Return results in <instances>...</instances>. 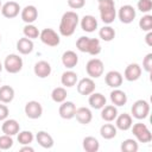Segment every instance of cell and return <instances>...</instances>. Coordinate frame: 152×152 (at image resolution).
Returning <instances> with one entry per match:
<instances>
[{"instance_id":"obj_18","label":"cell","mask_w":152,"mask_h":152,"mask_svg":"<svg viewBox=\"0 0 152 152\" xmlns=\"http://www.w3.org/2000/svg\"><path fill=\"white\" fill-rule=\"evenodd\" d=\"M33 71H34V75L38 76L39 78H46L51 74V65L46 61H39L34 64Z\"/></svg>"},{"instance_id":"obj_35","label":"cell","mask_w":152,"mask_h":152,"mask_svg":"<svg viewBox=\"0 0 152 152\" xmlns=\"http://www.w3.org/2000/svg\"><path fill=\"white\" fill-rule=\"evenodd\" d=\"M120 148H121L122 152H137L139 146H138L137 140H134V139H125L121 142V147Z\"/></svg>"},{"instance_id":"obj_9","label":"cell","mask_w":152,"mask_h":152,"mask_svg":"<svg viewBox=\"0 0 152 152\" xmlns=\"http://www.w3.org/2000/svg\"><path fill=\"white\" fill-rule=\"evenodd\" d=\"M25 114L28 119H39L43 114V107L38 101H28L25 104Z\"/></svg>"},{"instance_id":"obj_39","label":"cell","mask_w":152,"mask_h":152,"mask_svg":"<svg viewBox=\"0 0 152 152\" xmlns=\"http://www.w3.org/2000/svg\"><path fill=\"white\" fill-rule=\"evenodd\" d=\"M138 10L142 13H147L152 10V0H139L138 1Z\"/></svg>"},{"instance_id":"obj_8","label":"cell","mask_w":152,"mask_h":152,"mask_svg":"<svg viewBox=\"0 0 152 152\" xmlns=\"http://www.w3.org/2000/svg\"><path fill=\"white\" fill-rule=\"evenodd\" d=\"M39 38H40V40H42L45 45H48V46H57V45L59 44V42H61L59 34H58L55 30H52V28H50V27L44 28V30L39 33Z\"/></svg>"},{"instance_id":"obj_36","label":"cell","mask_w":152,"mask_h":152,"mask_svg":"<svg viewBox=\"0 0 152 152\" xmlns=\"http://www.w3.org/2000/svg\"><path fill=\"white\" fill-rule=\"evenodd\" d=\"M33 133L30 131H21L18 133V142L21 145H30L33 141Z\"/></svg>"},{"instance_id":"obj_45","label":"cell","mask_w":152,"mask_h":152,"mask_svg":"<svg viewBox=\"0 0 152 152\" xmlns=\"http://www.w3.org/2000/svg\"><path fill=\"white\" fill-rule=\"evenodd\" d=\"M2 68H4V65L1 64V62H0V72H1V70H2Z\"/></svg>"},{"instance_id":"obj_40","label":"cell","mask_w":152,"mask_h":152,"mask_svg":"<svg viewBox=\"0 0 152 152\" xmlns=\"http://www.w3.org/2000/svg\"><path fill=\"white\" fill-rule=\"evenodd\" d=\"M142 69L146 72H151L152 71V53H147L144 59H142Z\"/></svg>"},{"instance_id":"obj_30","label":"cell","mask_w":152,"mask_h":152,"mask_svg":"<svg viewBox=\"0 0 152 152\" xmlns=\"http://www.w3.org/2000/svg\"><path fill=\"white\" fill-rule=\"evenodd\" d=\"M14 99V89L11 86H1L0 87V102L10 103Z\"/></svg>"},{"instance_id":"obj_16","label":"cell","mask_w":152,"mask_h":152,"mask_svg":"<svg viewBox=\"0 0 152 152\" xmlns=\"http://www.w3.org/2000/svg\"><path fill=\"white\" fill-rule=\"evenodd\" d=\"M104 82L110 88H119L122 84V75L116 70H110L106 74Z\"/></svg>"},{"instance_id":"obj_23","label":"cell","mask_w":152,"mask_h":152,"mask_svg":"<svg viewBox=\"0 0 152 152\" xmlns=\"http://www.w3.org/2000/svg\"><path fill=\"white\" fill-rule=\"evenodd\" d=\"M106 97L104 95H102L101 93H91L89 95V99H88V103L91 108L94 109H101L103 106H106Z\"/></svg>"},{"instance_id":"obj_12","label":"cell","mask_w":152,"mask_h":152,"mask_svg":"<svg viewBox=\"0 0 152 152\" xmlns=\"http://www.w3.org/2000/svg\"><path fill=\"white\" fill-rule=\"evenodd\" d=\"M20 12V6L15 1H7L1 6V14L7 19L15 18Z\"/></svg>"},{"instance_id":"obj_11","label":"cell","mask_w":152,"mask_h":152,"mask_svg":"<svg viewBox=\"0 0 152 152\" xmlns=\"http://www.w3.org/2000/svg\"><path fill=\"white\" fill-rule=\"evenodd\" d=\"M118 17L122 24H131L135 18V10L131 5H124L120 7Z\"/></svg>"},{"instance_id":"obj_20","label":"cell","mask_w":152,"mask_h":152,"mask_svg":"<svg viewBox=\"0 0 152 152\" xmlns=\"http://www.w3.org/2000/svg\"><path fill=\"white\" fill-rule=\"evenodd\" d=\"M75 118L76 120L82 124V125H88L90 124L91 119H93V113L89 108L87 107H80V108H76V112H75Z\"/></svg>"},{"instance_id":"obj_6","label":"cell","mask_w":152,"mask_h":152,"mask_svg":"<svg viewBox=\"0 0 152 152\" xmlns=\"http://www.w3.org/2000/svg\"><path fill=\"white\" fill-rule=\"evenodd\" d=\"M131 112H132L133 118H135L138 120H144L148 116L150 104L146 100H137L133 103V106L131 108Z\"/></svg>"},{"instance_id":"obj_4","label":"cell","mask_w":152,"mask_h":152,"mask_svg":"<svg viewBox=\"0 0 152 152\" xmlns=\"http://www.w3.org/2000/svg\"><path fill=\"white\" fill-rule=\"evenodd\" d=\"M132 133L133 135L137 138V140L139 142H142V144H147L152 140V134L148 129V127L142 124V122H137L134 125H132Z\"/></svg>"},{"instance_id":"obj_44","label":"cell","mask_w":152,"mask_h":152,"mask_svg":"<svg viewBox=\"0 0 152 152\" xmlns=\"http://www.w3.org/2000/svg\"><path fill=\"white\" fill-rule=\"evenodd\" d=\"M33 147L28 146V145H24L21 148H20V152H33Z\"/></svg>"},{"instance_id":"obj_14","label":"cell","mask_w":152,"mask_h":152,"mask_svg":"<svg viewBox=\"0 0 152 152\" xmlns=\"http://www.w3.org/2000/svg\"><path fill=\"white\" fill-rule=\"evenodd\" d=\"M140 76H141V66L138 63H131L126 66L125 72H124V77L127 81H129V82L137 81L140 78Z\"/></svg>"},{"instance_id":"obj_22","label":"cell","mask_w":152,"mask_h":152,"mask_svg":"<svg viewBox=\"0 0 152 152\" xmlns=\"http://www.w3.org/2000/svg\"><path fill=\"white\" fill-rule=\"evenodd\" d=\"M81 28L86 32H94L96 28H97V20L94 15H90V14H87L84 15L82 19H81Z\"/></svg>"},{"instance_id":"obj_32","label":"cell","mask_w":152,"mask_h":152,"mask_svg":"<svg viewBox=\"0 0 152 152\" xmlns=\"http://www.w3.org/2000/svg\"><path fill=\"white\" fill-rule=\"evenodd\" d=\"M99 37L104 40V42H112L114 38H115V30L109 26V25H106L103 27L100 28L99 31Z\"/></svg>"},{"instance_id":"obj_3","label":"cell","mask_w":152,"mask_h":152,"mask_svg":"<svg viewBox=\"0 0 152 152\" xmlns=\"http://www.w3.org/2000/svg\"><path fill=\"white\" fill-rule=\"evenodd\" d=\"M97 6H99L101 20L107 25L112 24L116 17L114 0H97Z\"/></svg>"},{"instance_id":"obj_13","label":"cell","mask_w":152,"mask_h":152,"mask_svg":"<svg viewBox=\"0 0 152 152\" xmlns=\"http://www.w3.org/2000/svg\"><path fill=\"white\" fill-rule=\"evenodd\" d=\"M75 112H76V104L71 101H63L58 109L59 116L65 120H70L75 118Z\"/></svg>"},{"instance_id":"obj_28","label":"cell","mask_w":152,"mask_h":152,"mask_svg":"<svg viewBox=\"0 0 152 152\" xmlns=\"http://www.w3.org/2000/svg\"><path fill=\"white\" fill-rule=\"evenodd\" d=\"M17 50L21 55H28V53H31L32 50H33V42H32V39H28L26 37L20 38L17 42Z\"/></svg>"},{"instance_id":"obj_37","label":"cell","mask_w":152,"mask_h":152,"mask_svg":"<svg viewBox=\"0 0 152 152\" xmlns=\"http://www.w3.org/2000/svg\"><path fill=\"white\" fill-rule=\"evenodd\" d=\"M139 27L141 28V31H145V32L151 31L152 30V15L151 14L144 15L139 20Z\"/></svg>"},{"instance_id":"obj_2","label":"cell","mask_w":152,"mask_h":152,"mask_svg":"<svg viewBox=\"0 0 152 152\" xmlns=\"http://www.w3.org/2000/svg\"><path fill=\"white\" fill-rule=\"evenodd\" d=\"M76 48L81 52L89 53L91 56H96L101 52V44L97 38H89L86 36L80 37L76 40Z\"/></svg>"},{"instance_id":"obj_21","label":"cell","mask_w":152,"mask_h":152,"mask_svg":"<svg viewBox=\"0 0 152 152\" xmlns=\"http://www.w3.org/2000/svg\"><path fill=\"white\" fill-rule=\"evenodd\" d=\"M62 63L65 68L68 69H72L77 65L78 63V56L75 51L72 50H68L62 55Z\"/></svg>"},{"instance_id":"obj_17","label":"cell","mask_w":152,"mask_h":152,"mask_svg":"<svg viewBox=\"0 0 152 152\" xmlns=\"http://www.w3.org/2000/svg\"><path fill=\"white\" fill-rule=\"evenodd\" d=\"M1 131L4 134H7V135H15L19 133L20 131V126H19V122L14 119H6L4 120V124L1 126Z\"/></svg>"},{"instance_id":"obj_31","label":"cell","mask_w":152,"mask_h":152,"mask_svg":"<svg viewBox=\"0 0 152 152\" xmlns=\"http://www.w3.org/2000/svg\"><path fill=\"white\" fill-rule=\"evenodd\" d=\"M82 145L87 152H97L100 148V142L95 137H86L82 141Z\"/></svg>"},{"instance_id":"obj_43","label":"cell","mask_w":152,"mask_h":152,"mask_svg":"<svg viewBox=\"0 0 152 152\" xmlns=\"http://www.w3.org/2000/svg\"><path fill=\"white\" fill-rule=\"evenodd\" d=\"M145 42H146V44H147L148 46H152V32H151V31L147 32V34H146V37H145Z\"/></svg>"},{"instance_id":"obj_27","label":"cell","mask_w":152,"mask_h":152,"mask_svg":"<svg viewBox=\"0 0 152 152\" xmlns=\"http://www.w3.org/2000/svg\"><path fill=\"white\" fill-rule=\"evenodd\" d=\"M77 74L72 70H66L62 74V77H61V83L66 87V88H70V87H74L76 83H77Z\"/></svg>"},{"instance_id":"obj_1","label":"cell","mask_w":152,"mask_h":152,"mask_svg":"<svg viewBox=\"0 0 152 152\" xmlns=\"http://www.w3.org/2000/svg\"><path fill=\"white\" fill-rule=\"evenodd\" d=\"M78 21H80V18L76 12H74V11L65 12L61 18V23H59V27H58L59 33L63 37L72 36L78 25Z\"/></svg>"},{"instance_id":"obj_47","label":"cell","mask_w":152,"mask_h":152,"mask_svg":"<svg viewBox=\"0 0 152 152\" xmlns=\"http://www.w3.org/2000/svg\"><path fill=\"white\" fill-rule=\"evenodd\" d=\"M0 42H1V36H0Z\"/></svg>"},{"instance_id":"obj_25","label":"cell","mask_w":152,"mask_h":152,"mask_svg":"<svg viewBox=\"0 0 152 152\" xmlns=\"http://www.w3.org/2000/svg\"><path fill=\"white\" fill-rule=\"evenodd\" d=\"M118 116V109H116V106L114 104H107V106H103L101 108V118L107 121V122H112L115 120V118Z\"/></svg>"},{"instance_id":"obj_15","label":"cell","mask_w":152,"mask_h":152,"mask_svg":"<svg viewBox=\"0 0 152 152\" xmlns=\"http://www.w3.org/2000/svg\"><path fill=\"white\" fill-rule=\"evenodd\" d=\"M21 20L26 24H32L38 18V10L33 5H27L21 10Z\"/></svg>"},{"instance_id":"obj_29","label":"cell","mask_w":152,"mask_h":152,"mask_svg":"<svg viewBox=\"0 0 152 152\" xmlns=\"http://www.w3.org/2000/svg\"><path fill=\"white\" fill-rule=\"evenodd\" d=\"M116 132H118V128L112 124H104L100 128V135L106 140H110V139L115 138Z\"/></svg>"},{"instance_id":"obj_33","label":"cell","mask_w":152,"mask_h":152,"mask_svg":"<svg viewBox=\"0 0 152 152\" xmlns=\"http://www.w3.org/2000/svg\"><path fill=\"white\" fill-rule=\"evenodd\" d=\"M66 96H68V93L63 87H57L51 91V99L56 103H62L63 101L66 100Z\"/></svg>"},{"instance_id":"obj_7","label":"cell","mask_w":152,"mask_h":152,"mask_svg":"<svg viewBox=\"0 0 152 152\" xmlns=\"http://www.w3.org/2000/svg\"><path fill=\"white\" fill-rule=\"evenodd\" d=\"M103 70H104L103 62L99 58L89 59L87 65H86V71L90 78H99L100 76H102Z\"/></svg>"},{"instance_id":"obj_34","label":"cell","mask_w":152,"mask_h":152,"mask_svg":"<svg viewBox=\"0 0 152 152\" xmlns=\"http://www.w3.org/2000/svg\"><path fill=\"white\" fill-rule=\"evenodd\" d=\"M23 33L26 38L28 39H36L39 37V30L33 25V24H26L23 28Z\"/></svg>"},{"instance_id":"obj_48","label":"cell","mask_w":152,"mask_h":152,"mask_svg":"<svg viewBox=\"0 0 152 152\" xmlns=\"http://www.w3.org/2000/svg\"><path fill=\"white\" fill-rule=\"evenodd\" d=\"M0 82H1V80H0Z\"/></svg>"},{"instance_id":"obj_38","label":"cell","mask_w":152,"mask_h":152,"mask_svg":"<svg viewBox=\"0 0 152 152\" xmlns=\"http://www.w3.org/2000/svg\"><path fill=\"white\" fill-rule=\"evenodd\" d=\"M13 146V139L11 135H0V150H10Z\"/></svg>"},{"instance_id":"obj_19","label":"cell","mask_w":152,"mask_h":152,"mask_svg":"<svg viewBox=\"0 0 152 152\" xmlns=\"http://www.w3.org/2000/svg\"><path fill=\"white\" fill-rule=\"evenodd\" d=\"M133 125L132 116L127 113H122L115 118V127L121 131H128Z\"/></svg>"},{"instance_id":"obj_41","label":"cell","mask_w":152,"mask_h":152,"mask_svg":"<svg viewBox=\"0 0 152 152\" xmlns=\"http://www.w3.org/2000/svg\"><path fill=\"white\" fill-rule=\"evenodd\" d=\"M86 5V0H68V6L72 10L83 8Z\"/></svg>"},{"instance_id":"obj_24","label":"cell","mask_w":152,"mask_h":152,"mask_svg":"<svg viewBox=\"0 0 152 152\" xmlns=\"http://www.w3.org/2000/svg\"><path fill=\"white\" fill-rule=\"evenodd\" d=\"M110 101L114 106H118V107L125 106L127 102V95L125 91L118 88H114V90L110 91Z\"/></svg>"},{"instance_id":"obj_10","label":"cell","mask_w":152,"mask_h":152,"mask_svg":"<svg viewBox=\"0 0 152 152\" xmlns=\"http://www.w3.org/2000/svg\"><path fill=\"white\" fill-rule=\"evenodd\" d=\"M77 91L78 94L81 95H90L91 93L95 91V82L93 78L90 77H84V78H81L78 82H77Z\"/></svg>"},{"instance_id":"obj_42","label":"cell","mask_w":152,"mask_h":152,"mask_svg":"<svg viewBox=\"0 0 152 152\" xmlns=\"http://www.w3.org/2000/svg\"><path fill=\"white\" fill-rule=\"evenodd\" d=\"M8 114H10V110L7 108L6 104H0V121H4L8 118Z\"/></svg>"},{"instance_id":"obj_26","label":"cell","mask_w":152,"mask_h":152,"mask_svg":"<svg viewBox=\"0 0 152 152\" xmlns=\"http://www.w3.org/2000/svg\"><path fill=\"white\" fill-rule=\"evenodd\" d=\"M36 140L44 148H51L53 146V144H55L53 142V138L45 131H39L36 134Z\"/></svg>"},{"instance_id":"obj_5","label":"cell","mask_w":152,"mask_h":152,"mask_svg":"<svg viewBox=\"0 0 152 152\" xmlns=\"http://www.w3.org/2000/svg\"><path fill=\"white\" fill-rule=\"evenodd\" d=\"M4 68L10 74H17L23 69V59L19 55L11 53L4 61Z\"/></svg>"},{"instance_id":"obj_46","label":"cell","mask_w":152,"mask_h":152,"mask_svg":"<svg viewBox=\"0 0 152 152\" xmlns=\"http://www.w3.org/2000/svg\"><path fill=\"white\" fill-rule=\"evenodd\" d=\"M1 6H2V5H1V0H0V10H1Z\"/></svg>"}]
</instances>
